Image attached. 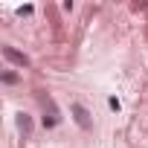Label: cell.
Wrapping results in <instances>:
<instances>
[{
    "label": "cell",
    "mask_w": 148,
    "mask_h": 148,
    "mask_svg": "<svg viewBox=\"0 0 148 148\" xmlns=\"http://www.w3.org/2000/svg\"><path fill=\"white\" fill-rule=\"evenodd\" d=\"M3 55H6L12 64H18V67H26V64H29V58H26V55H21V52H18V49H12V47H3Z\"/></svg>",
    "instance_id": "1"
},
{
    "label": "cell",
    "mask_w": 148,
    "mask_h": 148,
    "mask_svg": "<svg viewBox=\"0 0 148 148\" xmlns=\"http://www.w3.org/2000/svg\"><path fill=\"white\" fill-rule=\"evenodd\" d=\"M73 113H76V122H79L82 128H87V125H90V122H87V113H84V108H82V105L73 108Z\"/></svg>",
    "instance_id": "2"
}]
</instances>
